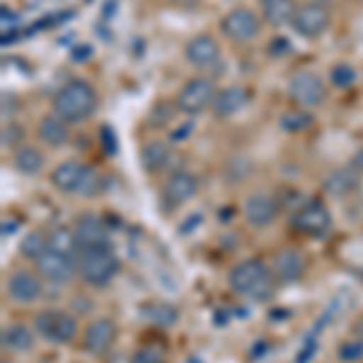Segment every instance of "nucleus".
I'll return each instance as SVG.
<instances>
[{"mask_svg":"<svg viewBox=\"0 0 363 363\" xmlns=\"http://www.w3.org/2000/svg\"><path fill=\"white\" fill-rule=\"evenodd\" d=\"M277 274L272 267H267L262 259L252 257V259L238 262L235 267L228 272V286L233 294L250 298L255 303H267L277 294Z\"/></svg>","mask_w":363,"mask_h":363,"instance_id":"1","label":"nucleus"},{"mask_svg":"<svg viewBox=\"0 0 363 363\" xmlns=\"http://www.w3.org/2000/svg\"><path fill=\"white\" fill-rule=\"evenodd\" d=\"M97 90L83 78H73L68 83H63L56 90L54 99H51V112L58 114L68 124H80V121L90 119L97 112Z\"/></svg>","mask_w":363,"mask_h":363,"instance_id":"2","label":"nucleus"},{"mask_svg":"<svg viewBox=\"0 0 363 363\" xmlns=\"http://www.w3.org/2000/svg\"><path fill=\"white\" fill-rule=\"evenodd\" d=\"M121 262L112 247H92L78 252V277L90 289H104L116 279Z\"/></svg>","mask_w":363,"mask_h":363,"instance_id":"3","label":"nucleus"},{"mask_svg":"<svg viewBox=\"0 0 363 363\" xmlns=\"http://www.w3.org/2000/svg\"><path fill=\"white\" fill-rule=\"evenodd\" d=\"M49 182L61 194H83L95 196L99 191V174L95 167L85 165L80 160H63L51 169Z\"/></svg>","mask_w":363,"mask_h":363,"instance_id":"4","label":"nucleus"},{"mask_svg":"<svg viewBox=\"0 0 363 363\" xmlns=\"http://www.w3.org/2000/svg\"><path fill=\"white\" fill-rule=\"evenodd\" d=\"M34 332L49 344H56V347H63V344H70L80 332L78 318L68 310H42V313L34 318Z\"/></svg>","mask_w":363,"mask_h":363,"instance_id":"5","label":"nucleus"},{"mask_svg":"<svg viewBox=\"0 0 363 363\" xmlns=\"http://www.w3.org/2000/svg\"><path fill=\"white\" fill-rule=\"evenodd\" d=\"M216 97H218V87H216L213 78L196 75V78H189L179 87L177 97H174V109L186 116H196L203 114L206 109H213Z\"/></svg>","mask_w":363,"mask_h":363,"instance_id":"6","label":"nucleus"},{"mask_svg":"<svg viewBox=\"0 0 363 363\" xmlns=\"http://www.w3.org/2000/svg\"><path fill=\"white\" fill-rule=\"evenodd\" d=\"M220 32H223L225 39H230V42H235V44H250L252 39L259 37L262 20L252 8L238 5V8L228 10V13L220 17Z\"/></svg>","mask_w":363,"mask_h":363,"instance_id":"7","label":"nucleus"},{"mask_svg":"<svg viewBox=\"0 0 363 363\" xmlns=\"http://www.w3.org/2000/svg\"><path fill=\"white\" fill-rule=\"evenodd\" d=\"M289 97L301 109H318L327 102V85L313 70H298L289 80Z\"/></svg>","mask_w":363,"mask_h":363,"instance_id":"8","label":"nucleus"},{"mask_svg":"<svg viewBox=\"0 0 363 363\" xmlns=\"http://www.w3.org/2000/svg\"><path fill=\"white\" fill-rule=\"evenodd\" d=\"M332 25V10L325 3H303L294 15V32L303 39H320Z\"/></svg>","mask_w":363,"mask_h":363,"instance_id":"9","label":"nucleus"},{"mask_svg":"<svg viewBox=\"0 0 363 363\" xmlns=\"http://www.w3.org/2000/svg\"><path fill=\"white\" fill-rule=\"evenodd\" d=\"M37 272L49 284L66 286L78 277V255L49 247V252H46L42 259H37Z\"/></svg>","mask_w":363,"mask_h":363,"instance_id":"10","label":"nucleus"},{"mask_svg":"<svg viewBox=\"0 0 363 363\" xmlns=\"http://www.w3.org/2000/svg\"><path fill=\"white\" fill-rule=\"evenodd\" d=\"M332 228V213L325 203L308 201L294 213V230L306 238H322Z\"/></svg>","mask_w":363,"mask_h":363,"instance_id":"11","label":"nucleus"},{"mask_svg":"<svg viewBox=\"0 0 363 363\" xmlns=\"http://www.w3.org/2000/svg\"><path fill=\"white\" fill-rule=\"evenodd\" d=\"M5 294H8L10 301L20 303V306L37 303L44 294V279L39 274L29 272V269H15L5 281Z\"/></svg>","mask_w":363,"mask_h":363,"instance_id":"12","label":"nucleus"},{"mask_svg":"<svg viewBox=\"0 0 363 363\" xmlns=\"http://www.w3.org/2000/svg\"><path fill=\"white\" fill-rule=\"evenodd\" d=\"M196 191H199L196 174L189 172V169H174V172H169L165 186H162V203L167 208H179L186 201H191L196 196Z\"/></svg>","mask_w":363,"mask_h":363,"instance_id":"13","label":"nucleus"},{"mask_svg":"<svg viewBox=\"0 0 363 363\" xmlns=\"http://www.w3.org/2000/svg\"><path fill=\"white\" fill-rule=\"evenodd\" d=\"M184 58L191 68L196 70H208L220 63V44L213 34L201 32L196 37H191L184 44Z\"/></svg>","mask_w":363,"mask_h":363,"instance_id":"14","label":"nucleus"},{"mask_svg":"<svg viewBox=\"0 0 363 363\" xmlns=\"http://www.w3.org/2000/svg\"><path fill=\"white\" fill-rule=\"evenodd\" d=\"M73 235L78 242V250H92V247H112L109 245V230L104 220L95 213H80L75 218Z\"/></svg>","mask_w":363,"mask_h":363,"instance_id":"15","label":"nucleus"},{"mask_svg":"<svg viewBox=\"0 0 363 363\" xmlns=\"http://www.w3.org/2000/svg\"><path fill=\"white\" fill-rule=\"evenodd\" d=\"M116 337H119L116 322L112 318H97L87 325L83 335V349L92 356H104L112 351Z\"/></svg>","mask_w":363,"mask_h":363,"instance_id":"16","label":"nucleus"},{"mask_svg":"<svg viewBox=\"0 0 363 363\" xmlns=\"http://www.w3.org/2000/svg\"><path fill=\"white\" fill-rule=\"evenodd\" d=\"M242 213L247 225L257 228V230H264V228L274 225V220L279 218V201L269 194H250L245 199Z\"/></svg>","mask_w":363,"mask_h":363,"instance_id":"17","label":"nucleus"},{"mask_svg":"<svg viewBox=\"0 0 363 363\" xmlns=\"http://www.w3.org/2000/svg\"><path fill=\"white\" fill-rule=\"evenodd\" d=\"M306 267H308L306 255L296 247L279 250L272 262L274 274H277V279L284 281V284H296V281H301L306 277Z\"/></svg>","mask_w":363,"mask_h":363,"instance_id":"18","label":"nucleus"},{"mask_svg":"<svg viewBox=\"0 0 363 363\" xmlns=\"http://www.w3.org/2000/svg\"><path fill=\"white\" fill-rule=\"evenodd\" d=\"M250 99H252L250 87L228 85L223 90H218V97H216V102H213V114L218 116V119H230V116L240 114L247 107Z\"/></svg>","mask_w":363,"mask_h":363,"instance_id":"19","label":"nucleus"},{"mask_svg":"<svg viewBox=\"0 0 363 363\" xmlns=\"http://www.w3.org/2000/svg\"><path fill=\"white\" fill-rule=\"evenodd\" d=\"M13 169L22 177H37L44 172L46 167V155L39 145L34 143H22L20 148L13 150Z\"/></svg>","mask_w":363,"mask_h":363,"instance_id":"20","label":"nucleus"},{"mask_svg":"<svg viewBox=\"0 0 363 363\" xmlns=\"http://www.w3.org/2000/svg\"><path fill=\"white\" fill-rule=\"evenodd\" d=\"M37 138L49 148H63L70 140V124L58 114H44L37 124Z\"/></svg>","mask_w":363,"mask_h":363,"instance_id":"21","label":"nucleus"},{"mask_svg":"<svg viewBox=\"0 0 363 363\" xmlns=\"http://www.w3.org/2000/svg\"><path fill=\"white\" fill-rule=\"evenodd\" d=\"M172 160V145L162 138H153L140 148V167L148 174L162 172Z\"/></svg>","mask_w":363,"mask_h":363,"instance_id":"22","label":"nucleus"},{"mask_svg":"<svg viewBox=\"0 0 363 363\" xmlns=\"http://www.w3.org/2000/svg\"><path fill=\"white\" fill-rule=\"evenodd\" d=\"M262 17L272 27H286L294 22V15L298 10L296 0H259Z\"/></svg>","mask_w":363,"mask_h":363,"instance_id":"23","label":"nucleus"},{"mask_svg":"<svg viewBox=\"0 0 363 363\" xmlns=\"http://www.w3.org/2000/svg\"><path fill=\"white\" fill-rule=\"evenodd\" d=\"M359 184H361V174L351 165L335 169V172L327 174V179H325V189L330 191L332 196H349L351 191L359 189Z\"/></svg>","mask_w":363,"mask_h":363,"instance_id":"24","label":"nucleus"},{"mask_svg":"<svg viewBox=\"0 0 363 363\" xmlns=\"http://www.w3.org/2000/svg\"><path fill=\"white\" fill-rule=\"evenodd\" d=\"M140 313H143V318L150 322V325L155 327H174L179 322V310L172 306V303L167 301H150L145 303L143 308H140Z\"/></svg>","mask_w":363,"mask_h":363,"instance_id":"25","label":"nucleus"},{"mask_svg":"<svg viewBox=\"0 0 363 363\" xmlns=\"http://www.w3.org/2000/svg\"><path fill=\"white\" fill-rule=\"evenodd\" d=\"M37 332L29 330L27 325L22 322H15V325L3 327V347L5 349H13V351H29L34 347V337Z\"/></svg>","mask_w":363,"mask_h":363,"instance_id":"26","label":"nucleus"},{"mask_svg":"<svg viewBox=\"0 0 363 363\" xmlns=\"http://www.w3.org/2000/svg\"><path fill=\"white\" fill-rule=\"evenodd\" d=\"M51 247V240L46 235L44 230H29L25 238L20 240V255L25 259H42V257L49 252Z\"/></svg>","mask_w":363,"mask_h":363,"instance_id":"27","label":"nucleus"},{"mask_svg":"<svg viewBox=\"0 0 363 363\" xmlns=\"http://www.w3.org/2000/svg\"><path fill=\"white\" fill-rule=\"evenodd\" d=\"M279 126L284 131H291V133H298V131H306V128L313 126V116L308 114V109H291V112L281 114L279 119Z\"/></svg>","mask_w":363,"mask_h":363,"instance_id":"28","label":"nucleus"},{"mask_svg":"<svg viewBox=\"0 0 363 363\" xmlns=\"http://www.w3.org/2000/svg\"><path fill=\"white\" fill-rule=\"evenodd\" d=\"M356 68L351 66V63H335L330 70V80H332V85L339 87V90H349L351 85L356 83Z\"/></svg>","mask_w":363,"mask_h":363,"instance_id":"29","label":"nucleus"},{"mask_svg":"<svg viewBox=\"0 0 363 363\" xmlns=\"http://www.w3.org/2000/svg\"><path fill=\"white\" fill-rule=\"evenodd\" d=\"M49 240H51V250L70 252V255H78L80 252L73 230H68V228H54V230L49 233Z\"/></svg>","mask_w":363,"mask_h":363,"instance_id":"30","label":"nucleus"},{"mask_svg":"<svg viewBox=\"0 0 363 363\" xmlns=\"http://www.w3.org/2000/svg\"><path fill=\"white\" fill-rule=\"evenodd\" d=\"M337 356H339V361H344V363L361 361L363 359V339H359V337L344 339V342L337 347Z\"/></svg>","mask_w":363,"mask_h":363,"instance_id":"31","label":"nucleus"},{"mask_svg":"<svg viewBox=\"0 0 363 363\" xmlns=\"http://www.w3.org/2000/svg\"><path fill=\"white\" fill-rule=\"evenodd\" d=\"M0 140H3V148H20L25 143V128H22L17 121H8L3 124V131H0Z\"/></svg>","mask_w":363,"mask_h":363,"instance_id":"32","label":"nucleus"},{"mask_svg":"<svg viewBox=\"0 0 363 363\" xmlns=\"http://www.w3.org/2000/svg\"><path fill=\"white\" fill-rule=\"evenodd\" d=\"M128 363H165V351H162V347H155V344H145V347L133 351Z\"/></svg>","mask_w":363,"mask_h":363,"instance_id":"33","label":"nucleus"},{"mask_svg":"<svg viewBox=\"0 0 363 363\" xmlns=\"http://www.w3.org/2000/svg\"><path fill=\"white\" fill-rule=\"evenodd\" d=\"M289 51H291V42H289V39L277 37V39H272V42H269V54H274V56H286Z\"/></svg>","mask_w":363,"mask_h":363,"instance_id":"34","label":"nucleus"},{"mask_svg":"<svg viewBox=\"0 0 363 363\" xmlns=\"http://www.w3.org/2000/svg\"><path fill=\"white\" fill-rule=\"evenodd\" d=\"M90 56H92L90 44H78L73 49V58H75V61H80V58H90Z\"/></svg>","mask_w":363,"mask_h":363,"instance_id":"35","label":"nucleus"},{"mask_svg":"<svg viewBox=\"0 0 363 363\" xmlns=\"http://www.w3.org/2000/svg\"><path fill=\"white\" fill-rule=\"evenodd\" d=\"M351 167L356 169L359 174H363V148H359L354 153V157H351Z\"/></svg>","mask_w":363,"mask_h":363,"instance_id":"36","label":"nucleus"},{"mask_svg":"<svg viewBox=\"0 0 363 363\" xmlns=\"http://www.w3.org/2000/svg\"><path fill=\"white\" fill-rule=\"evenodd\" d=\"M354 337H359V339H363V318L356 322L354 325Z\"/></svg>","mask_w":363,"mask_h":363,"instance_id":"37","label":"nucleus"},{"mask_svg":"<svg viewBox=\"0 0 363 363\" xmlns=\"http://www.w3.org/2000/svg\"><path fill=\"white\" fill-rule=\"evenodd\" d=\"M42 363H49V361H42Z\"/></svg>","mask_w":363,"mask_h":363,"instance_id":"38","label":"nucleus"}]
</instances>
